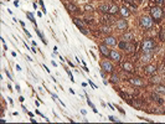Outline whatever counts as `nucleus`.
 Returning <instances> with one entry per match:
<instances>
[{"instance_id": "obj_1", "label": "nucleus", "mask_w": 165, "mask_h": 124, "mask_svg": "<svg viewBox=\"0 0 165 124\" xmlns=\"http://www.w3.org/2000/svg\"><path fill=\"white\" fill-rule=\"evenodd\" d=\"M157 50V43L153 39H145L141 42V52L143 53H154Z\"/></svg>"}, {"instance_id": "obj_2", "label": "nucleus", "mask_w": 165, "mask_h": 124, "mask_svg": "<svg viewBox=\"0 0 165 124\" xmlns=\"http://www.w3.org/2000/svg\"><path fill=\"white\" fill-rule=\"evenodd\" d=\"M150 16H151V19L154 21L159 22L164 17V10L160 8V6H153V8L150 9Z\"/></svg>"}, {"instance_id": "obj_3", "label": "nucleus", "mask_w": 165, "mask_h": 124, "mask_svg": "<svg viewBox=\"0 0 165 124\" xmlns=\"http://www.w3.org/2000/svg\"><path fill=\"white\" fill-rule=\"evenodd\" d=\"M140 26L145 30H150L154 26V20L151 19V16H143L140 19Z\"/></svg>"}, {"instance_id": "obj_4", "label": "nucleus", "mask_w": 165, "mask_h": 124, "mask_svg": "<svg viewBox=\"0 0 165 124\" xmlns=\"http://www.w3.org/2000/svg\"><path fill=\"white\" fill-rule=\"evenodd\" d=\"M101 68H102L106 73H113V71H114V66H113L112 62L108 61V60H104V61L101 62Z\"/></svg>"}, {"instance_id": "obj_5", "label": "nucleus", "mask_w": 165, "mask_h": 124, "mask_svg": "<svg viewBox=\"0 0 165 124\" xmlns=\"http://www.w3.org/2000/svg\"><path fill=\"white\" fill-rule=\"evenodd\" d=\"M109 58L113 60L114 62H120L122 61V55L119 51L117 50H111V53H109Z\"/></svg>"}, {"instance_id": "obj_6", "label": "nucleus", "mask_w": 165, "mask_h": 124, "mask_svg": "<svg viewBox=\"0 0 165 124\" xmlns=\"http://www.w3.org/2000/svg\"><path fill=\"white\" fill-rule=\"evenodd\" d=\"M157 70L158 67L155 65H147V66L144 67V72L149 76H154V74L157 73Z\"/></svg>"}, {"instance_id": "obj_7", "label": "nucleus", "mask_w": 165, "mask_h": 124, "mask_svg": "<svg viewBox=\"0 0 165 124\" xmlns=\"http://www.w3.org/2000/svg\"><path fill=\"white\" fill-rule=\"evenodd\" d=\"M109 46H107L106 43H102L99 45V52L103 57H109V53H111V50L108 49Z\"/></svg>"}, {"instance_id": "obj_8", "label": "nucleus", "mask_w": 165, "mask_h": 124, "mask_svg": "<svg viewBox=\"0 0 165 124\" xmlns=\"http://www.w3.org/2000/svg\"><path fill=\"white\" fill-rule=\"evenodd\" d=\"M104 43H106L107 46L113 47V46L118 45V41H117V39L114 37V36H107V37L104 39Z\"/></svg>"}, {"instance_id": "obj_9", "label": "nucleus", "mask_w": 165, "mask_h": 124, "mask_svg": "<svg viewBox=\"0 0 165 124\" xmlns=\"http://www.w3.org/2000/svg\"><path fill=\"white\" fill-rule=\"evenodd\" d=\"M129 83L132 84V86H135V87H144L145 84L144 82L141 81V78H138V77H133L129 80Z\"/></svg>"}, {"instance_id": "obj_10", "label": "nucleus", "mask_w": 165, "mask_h": 124, "mask_svg": "<svg viewBox=\"0 0 165 124\" xmlns=\"http://www.w3.org/2000/svg\"><path fill=\"white\" fill-rule=\"evenodd\" d=\"M116 26L118 30H125V29L128 27V24H127V21H125L124 19H122V20H118V21H117Z\"/></svg>"}, {"instance_id": "obj_11", "label": "nucleus", "mask_w": 165, "mask_h": 124, "mask_svg": "<svg viewBox=\"0 0 165 124\" xmlns=\"http://www.w3.org/2000/svg\"><path fill=\"white\" fill-rule=\"evenodd\" d=\"M122 68H123L124 72H133L134 71V66H133L130 62H124V63H122Z\"/></svg>"}, {"instance_id": "obj_12", "label": "nucleus", "mask_w": 165, "mask_h": 124, "mask_svg": "<svg viewBox=\"0 0 165 124\" xmlns=\"http://www.w3.org/2000/svg\"><path fill=\"white\" fill-rule=\"evenodd\" d=\"M119 14L122 15V17H129L132 15V13L129 11V9L127 8V6H123V8L119 9Z\"/></svg>"}, {"instance_id": "obj_13", "label": "nucleus", "mask_w": 165, "mask_h": 124, "mask_svg": "<svg viewBox=\"0 0 165 124\" xmlns=\"http://www.w3.org/2000/svg\"><path fill=\"white\" fill-rule=\"evenodd\" d=\"M151 58H153V53H143L140 57V61L143 63H148L151 61Z\"/></svg>"}, {"instance_id": "obj_14", "label": "nucleus", "mask_w": 165, "mask_h": 124, "mask_svg": "<svg viewBox=\"0 0 165 124\" xmlns=\"http://www.w3.org/2000/svg\"><path fill=\"white\" fill-rule=\"evenodd\" d=\"M125 52H128V53H133V52H135L137 51V46L133 43V42H128V45H127V47L124 50Z\"/></svg>"}, {"instance_id": "obj_15", "label": "nucleus", "mask_w": 165, "mask_h": 124, "mask_svg": "<svg viewBox=\"0 0 165 124\" xmlns=\"http://www.w3.org/2000/svg\"><path fill=\"white\" fill-rule=\"evenodd\" d=\"M73 24L78 27V29H86V26H84V22H83L82 20H80L78 17H73Z\"/></svg>"}, {"instance_id": "obj_16", "label": "nucleus", "mask_w": 165, "mask_h": 124, "mask_svg": "<svg viewBox=\"0 0 165 124\" xmlns=\"http://www.w3.org/2000/svg\"><path fill=\"white\" fill-rule=\"evenodd\" d=\"M109 9H111V4H102L99 6V10L106 13V14H109Z\"/></svg>"}, {"instance_id": "obj_17", "label": "nucleus", "mask_w": 165, "mask_h": 124, "mask_svg": "<svg viewBox=\"0 0 165 124\" xmlns=\"http://www.w3.org/2000/svg\"><path fill=\"white\" fill-rule=\"evenodd\" d=\"M123 39L127 42H132L133 40H134V35H133L132 32H125L124 33V36H123Z\"/></svg>"}, {"instance_id": "obj_18", "label": "nucleus", "mask_w": 165, "mask_h": 124, "mask_svg": "<svg viewBox=\"0 0 165 124\" xmlns=\"http://www.w3.org/2000/svg\"><path fill=\"white\" fill-rule=\"evenodd\" d=\"M125 1V4H128V6L132 9L133 11H135V9H137V5H135V0H124Z\"/></svg>"}, {"instance_id": "obj_19", "label": "nucleus", "mask_w": 165, "mask_h": 124, "mask_svg": "<svg viewBox=\"0 0 165 124\" xmlns=\"http://www.w3.org/2000/svg\"><path fill=\"white\" fill-rule=\"evenodd\" d=\"M117 13H119V8L117 6L116 4H111V9H109V14H111V15H113V14H117Z\"/></svg>"}, {"instance_id": "obj_20", "label": "nucleus", "mask_w": 165, "mask_h": 124, "mask_svg": "<svg viewBox=\"0 0 165 124\" xmlns=\"http://www.w3.org/2000/svg\"><path fill=\"white\" fill-rule=\"evenodd\" d=\"M151 99H153V100H155V102H158V103H160V104H163V103H164V100H163V99H161L160 97H159V96H158L157 92L151 94Z\"/></svg>"}, {"instance_id": "obj_21", "label": "nucleus", "mask_w": 165, "mask_h": 124, "mask_svg": "<svg viewBox=\"0 0 165 124\" xmlns=\"http://www.w3.org/2000/svg\"><path fill=\"white\" fill-rule=\"evenodd\" d=\"M65 6L68 9V11L73 13V11H77V6L73 5V4H70V3H65Z\"/></svg>"}, {"instance_id": "obj_22", "label": "nucleus", "mask_w": 165, "mask_h": 124, "mask_svg": "<svg viewBox=\"0 0 165 124\" xmlns=\"http://www.w3.org/2000/svg\"><path fill=\"white\" fill-rule=\"evenodd\" d=\"M155 92L159 93V94H165V86H160V84H158L157 88H155Z\"/></svg>"}, {"instance_id": "obj_23", "label": "nucleus", "mask_w": 165, "mask_h": 124, "mask_svg": "<svg viewBox=\"0 0 165 124\" xmlns=\"http://www.w3.org/2000/svg\"><path fill=\"white\" fill-rule=\"evenodd\" d=\"M159 40L165 42V29H161V30H160V32H159Z\"/></svg>"}, {"instance_id": "obj_24", "label": "nucleus", "mask_w": 165, "mask_h": 124, "mask_svg": "<svg viewBox=\"0 0 165 124\" xmlns=\"http://www.w3.org/2000/svg\"><path fill=\"white\" fill-rule=\"evenodd\" d=\"M127 45H128V42L125 41V40H122V41L118 42V46H119V49H122V50H125Z\"/></svg>"}, {"instance_id": "obj_25", "label": "nucleus", "mask_w": 165, "mask_h": 124, "mask_svg": "<svg viewBox=\"0 0 165 124\" xmlns=\"http://www.w3.org/2000/svg\"><path fill=\"white\" fill-rule=\"evenodd\" d=\"M111 82L112 83H118L119 82V76L118 74H112V77H111Z\"/></svg>"}, {"instance_id": "obj_26", "label": "nucleus", "mask_w": 165, "mask_h": 124, "mask_svg": "<svg viewBox=\"0 0 165 124\" xmlns=\"http://www.w3.org/2000/svg\"><path fill=\"white\" fill-rule=\"evenodd\" d=\"M150 83H151V84H154V83H155V84H159V83H160V78H159V77H151V78H150Z\"/></svg>"}, {"instance_id": "obj_27", "label": "nucleus", "mask_w": 165, "mask_h": 124, "mask_svg": "<svg viewBox=\"0 0 165 124\" xmlns=\"http://www.w3.org/2000/svg\"><path fill=\"white\" fill-rule=\"evenodd\" d=\"M130 104H132L133 107L139 108V109H141V108H143V104H141V103H139V102H137V100H135V102H130Z\"/></svg>"}, {"instance_id": "obj_28", "label": "nucleus", "mask_w": 165, "mask_h": 124, "mask_svg": "<svg viewBox=\"0 0 165 124\" xmlns=\"http://www.w3.org/2000/svg\"><path fill=\"white\" fill-rule=\"evenodd\" d=\"M87 103H88V106H90V107H92V109H93V112H94V113H98V112H97V109H96V107L93 106V103H92L90 99H87Z\"/></svg>"}, {"instance_id": "obj_29", "label": "nucleus", "mask_w": 165, "mask_h": 124, "mask_svg": "<svg viewBox=\"0 0 165 124\" xmlns=\"http://www.w3.org/2000/svg\"><path fill=\"white\" fill-rule=\"evenodd\" d=\"M26 16L30 19V21H32L34 24H35V19H34V15L31 14V13H26Z\"/></svg>"}, {"instance_id": "obj_30", "label": "nucleus", "mask_w": 165, "mask_h": 124, "mask_svg": "<svg viewBox=\"0 0 165 124\" xmlns=\"http://www.w3.org/2000/svg\"><path fill=\"white\" fill-rule=\"evenodd\" d=\"M102 32H111V27L109 26H103L102 27Z\"/></svg>"}, {"instance_id": "obj_31", "label": "nucleus", "mask_w": 165, "mask_h": 124, "mask_svg": "<svg viewBox=\"0 0 165 124\" xmlns=\"http://www.w3.org/2000/svg\"><path fill=\"white\" fill-rule=\"evenodd\" d=\"M66 72L68 73V76H70V78H71V82H74V80H73V76H72V73H71V71L68 70V68H66Z\"/></svg>"}, {"instance_id": "obj_32", "label": "nucleus", "mask_w": 165, "mask_h": 124, "mask_svg": "<svg viewBox=\"0 0 165 124\" xmlns=\"http://www.w3.org/2000/svg\"><path fill=\"white\" fill-rule=\"evenodd\" d=\"M154 1L157 3V4L159 5V6H163V5L165 4V1H164V0H154Z\"/></svg>"}, {"instance_id": "obj_33", "label": "nucleus", "mask_w": 165, "mask_h": 124, "mask_svg": "<svg viewBox=\"0 0 165 124\" xmlns=\"http://www.w3.org/2000/svg\"><path fill=\"white\" fill-rule=\"evenodd\" d=\"M84 9L87 11H93V6H91V5H84Z\"/></svg>"}, {"instance_id": "obj_34", "label": "nucleus", "mask_w": 165, "mask_h": 124, "mask_svg": "<svg viewBox=\"0 0 165 124\" xmlns=\"http://www.w3.org/2000/svg\"><path fill=\"white\" fill-rule=\"evenodd\" d=\"M80 31L82 33H84V35H88V30L87 29H80Z\"/></svg>"}, {"instance_id": "obj_35", "label": "nucleus", "mask_w": 165, "mask_h": 124, "mask_svg": "<svg viewBox=\"0 0 165 124\" xmlns=\"http://www.w3.org/2000/svg\"><path fill=\"white\" fill-rule=\"evenodd\" d=\"M90 84H91V87H92V88H93V89H97V86H96V84H94V83L92 82L91 80H90Z\"/></svg>"}, {"instance_id": "obj_36", "label": "nucleus", "mask_w": 165, "mask_h": 124, "mask_svg": "<svg viewBox=\"0 0 165 124\" xmlns=\"http://www.w3.org/2000/svg\"><path fill=\"white\" fill-rule=\"evenodd\" d=\"M101 76H102V78H103V80H106V72H104L103 70L101 71Z\"/></svg>"}, {"instance_id": "obj_37", "label": "nucleus", "mask_w": 165, "mask_h": 124, "mask_svg": "<svg viewBox=\"0 0 165 124\" xmlns=\"http://www.w3.org/2000/svg\"><path fill=\"white\" fill-rule=\"evenodd\" d=\"M109 120H112V122H119V120H118V119H117V118H114V117H109Z\"/></svg>"}, {"instance_id": "obj_38", "label": "nucleus", "mask_w": 165, "mask_h": 124, "mask_svg": "<svg viewBox=\"0 0 165 124\" xmlns=\"http://www.w3.org/2000/svg\"><path fill=\"white\" fill-rule=\"evenodd\" d=\"M16 91H17V92L21 91V89H20V86H19V84H16Z\"/></svg>"}, {"instance_id": "obj_39", "label": "nucleus", "mask_w": 165, "mask_h": 124, "mask_svg": "<svg viewBox=\"0 0 165 124\" xmlns=\"http://www.w3.org/2000/svg\"><path fill=\"white\" fill-rule=\"evenodd\" d=\"M31 51H32V52H34V53H36V47H35V46H34V47H32V49H31Z\"/></svg>"}, {"instance_id": "obj_40", "label": "nucleus", "mask_w": 165, "mask_h": 124, "mask_svg": "<svg viewBox=\"0 0 165 124\" xmlns=\"http://www.w3.org/2000/svg\"><path fill=\"white\" fill-rule=\"evenodd\" d=\"M25 33H26V35H27L29 37H31V35H30V32H29V31H26V30H25Z\"/></svg>"}, {"instance_id": "obj_41", "label": "nucleus", "mask_w": 165, "mask_h": 124, "mask_svg": "<svg viewBox=\"0 0 165 124\" xmlns=\"http://www.w3.org/2000/svg\"><path fill=\"white\" fill-rule=\"evenodd\" d=\"M39 3H40V5H41L42 8H45V6H43V1H42V0H40V1H39Z\"/></svg>"}, {"instance_id": "obj_42", "label": "nucleus", "mask_w": 165, "mask_h": 124, "mask_svg": "<svg viewBox=\"0 0 165 124\" xmlns=\"http://www.w3.org/2000/svg\"><path fill=\"white\" fill-rule=\"evenodd\" d=\"M6 76H8V77H9V80H11V76H10V73H9L8 71H6Z\"/></svg>"}, {"instance_id": "obj_43", "label": "nucleus", "mask_w": 165, "mask_h": 124, "mask_svg": "<svg viewBox=\"0 0 165 124\" xmlns=\"http://www.w3.org/2000/svg\"><path fill=\"white\" fill-rule=\"evenodd\" d=\"M16 71H21V68H20V66H19V65H16Z\"/></svg>"}]
</instances>
